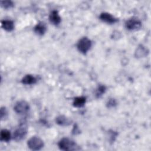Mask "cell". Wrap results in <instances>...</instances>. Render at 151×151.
Returning a JSON list of instances; mask_svg holds the SVG:
<instances>
[{"instance_id":"3957f363","label":"cell","mask_w":151,"mask_h":151,"mask_svg":"<svg viewBox=\"0 0 151 151\" xmlns=\"http://www.w3.org/2000/svg\"><path fill=\"white\" fill-rule=\"evenodd\" d=\"M91 41L87 37L81 38L78 42L77 47L80 52L85 54L91 47Z\"/></svg>"},{"instance_id":"52a82bcc","label":"cell","mask_w":151,"mask_h":151,"mask_svg":"<svg viewBox=\"0 0 151 151\" xmlns=\"http://www.w3.org/2000/svg\"><path fill=\"white\" fill-rule=\"evenodd\" d=\"M100 18L101 21L111 24H114L115 22H116L118 19L117 18H115L113 15H112L111 14H110V13L108 12H103L100 15Z\"/></svg>"},{"instance_id":"d6986e66","label":"cell","mask_w":151,"mask_h":151,"mask_svg":"<svg viewBox=\"0 0 151 151\" xmlns=\"http://www.w3.org/2000/svg\"><path fill=\"white\" fill-rule=\"evenodd\" d=\"M116 104V102L115 101V100L111 99L110 100H109V101H108L107 105L108 107H114L115 105Z\"/></svg>"},{"instance_id":"30bf717a","label":"cell","mask_w":151,"mask_h":151,"mask_svg":"<svg viewBox=\"0 0 151 151\" xmlns=\"http://www.w3.org/2000/svg\"><path fill=\"white\" fill-rule=\"evenodd\" d=\"M1 25L2 27L7 31H11L14 29V24L11 20H2L1 21Z\"/></svg>"},{"instance_id":"5b68a950","label":"cell","mask_w":151,"mask_h":151,"mask_svg":"<svg viewBox=\"0 0 151 151\" xmlns=\"http://www.w3.org/2000/svg\"><path fill=\"white\" fill-rule=\"evenodd\" d=\"M30 109L29 105L28 102L24 100L18 101L16 103L14 107V111L19 114H23L27 113Z\"/></svg>"},{"instance_id":"6da1fadb","label":"cell","mask_w":151,"mask_h":151,"mask_svg":"<svg viewBox=\"0 0 151 151\" xmlns=\"http://www.w3.org/2000/svg\"><path fill=\"white\" fill-rule=\"evenodd\" d=\"M58 145L62 150H75L78 149V146H77L76 143L74 141L66 137L61 139L59 141Z\"/></svg>"},{"instance_id":"9a60e30c","label":"cell","mask_w":151,"mask_h":151,"mask_svg":"<svg viewBox=\"0 0 151 151\" xmlns=\"http://www.w3.org/2000/svg\"><path fill=\"white\" fill-rule=\"evenodd\" d=\"M147 52H148V50L147 48H146L143 46H140L137 48L135 54L136 56L140 57H144L146 55Z\"/></svg>"},{"instance_id":"e0dca14e","label":"cell","mask_w":151,"mask_h":151,"mask_svg":"<svg viewBox=\"0 0 151 151\" xmlns=\"http://www.w3.org/2000/svg\"><path fill=\"white\" fill-rule=\"evenodd\" d=\"M105 91H106V87L104 86H102V85L99 86L96 90V96L97 97H100L103 93H104Z\"/></svg>"},{"instance_id":"7c38bea8","label":"cell","mask_w":151,"mask_h":151,"mask_svg":"<svg viewBox=\"0 0 151 151\" xmlns=\"http://www.w3.org/2000/svg\"><path fill=\"white\" fill-rule=\"evenodd\" d=\"M56 122L61 126H68L70 124L71 121L65 116H59L56 118Z\"/></svg>"},{"instance_id":"277c9868","label":"cell","mask_w":151,"mask_h":151,"mask_svg":"<svg viewBox=\"0 0 151 151\" xmlns=\"http://www.w3.org/2000/svg\"><path fill=\"white\" fill-rule=\"evenodd\" d=\"M27 133V127L24 123L20 124L19 126L15 130L13 134V139L15 141H21L26 136Z\"/></svg>"},{"instance_id":"2e32d148","label":"cell","mask_w":151,"mask_h":151,"mask_svg":"<svg viewBox=\"0 0 151 151\" xmlns=\"http://www.w3.org/2000/svg\"><path fill=\"white\" fill-rule=\"evenodd\" d=\"M1 6L5 8V9H8L14 6V3L11 1L6 0V1H1Z\"/></svg>"},{"instance_id":"ba28073f","label":"cell","mask_w":151,"mask_h":151,"mask_svg":"<svg viewBox=\"0 0 151 151\" xmlns=\"http://www.w3.org/2000/svg\"><path fill=\"white\" fill-rule=\"evenodd\" d=\"M49 20L52 24L57 25H58L61 22V17H60L58 11L54 10L52 11L49 16Z\"/></svg>"},{"instance_id":"7a4b0ae2","label":"cell","mask_w":151,"mask_h":151,"mask_svg":"<svg viewBox=\"0 0 151 151\" xmlns=\"http://www.w3.org/2000/svg\"><path fill=\"white\" fill-rule=\"evenodd\" d=\"M28 147L32 150H39L44 146L43 140L37 136H32L27 142Z\"/></svg>"},{"instance_id":"8992f818","label":"cell","mask_w":151,"mask_h":151,"mask_svg":"<svg viewBox=\"0 0 151 151\" xmlns=\"http://www.w3.org/2000/svg\"><path fill=\"white\" fill-rule=\"evenodd\" d=\"M125 26L126 28L129 30H134L141 27L142 22L139 19L132 18L126 22Z\"/></svg>"},{"instance_id":"5bb4252c","label":"cell","mask_w":151,"mask_h":151,"mask_svg":"<svg viewBox=\"0 0 151 151\" xmlns=\"http://www.w3.org/2000/svg\"><path fill=\"white\" fill-rule=\"evenodd\" d=\"M10 132L6 129H3L1 132V140L8 142L11 139Z\"/></svg>"},{"instance_id":"ac0fdd59","label":"cell","mask_w":151,"mask_h":151,"mask_svg":"<svg viewBox=\"0 0 151 151\" xmlns=\"http://www.w3.org/2000/svg\"><path fill=\"white\" fill-rule=\"evenodd\" d=\"M7 116V111L5 107H1V111H0V116H1V119L4 120Z\"/></svg>"},{"instance_id":"9c48e42d","label":"cell","mask_w":151,"mask_h":151,"mask_svg":"<svg viewBox=\"0 0 151 151\" xmlns=\"http://www.w3.org/2000/svg\"><path fill=\"white\" fill-rule=\"evenodd\" d=\"M47 31V27L44 22H39L34 27V32L39 35H42L45 34Z\"/></svg>"},{"instance_id":"4fadbf2b","label":"cell","mask_w":151,"mask_h":151,"mask_svg":"<svg viewBox=\"0 0 151 151\" xmlns=\"http://www.w3.org/2000/svg\"><path fill=\"white\" fill-rule=\"evenodd\" d=\"M86 101V99L85 97H76L73 101V106L76 107H81L85 104Z\"/></svg>"},{"instance_id":"8fae6325","label":"cell","mask_w":151,"mask_h":151,"mask_svg":"<svg viewBox=\"0 0 151 151\" xmlns=\"http://www.w3.org/2000/svg\"><path fill=\"white\" fill-rule=\"evenodd\" d=\"M21 82L24 84L30 85V84H35L37 82V79L33 76L30 75V74H27L22 78Z\"/></svg>"}]
</instances>
